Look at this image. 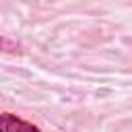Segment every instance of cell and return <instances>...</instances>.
I'll return each instance as SVG.
<instances>
[{
	"mask_svg": "<svg viewBox=\"0 0 132 132\" xmlns=\"http://www.w3.org/2000/svg\"><path fill=\"white\" fill-rule=\"evenodd\" d=\"M0 132H41L37 126L25 122L23 118L14 116V113H0Z\"/></svg>",
	"mask_w": 132,
	"mask_h": 132,
	"instance_id": "6da1fadb",
	"label": "cell"
}]
</instances>
